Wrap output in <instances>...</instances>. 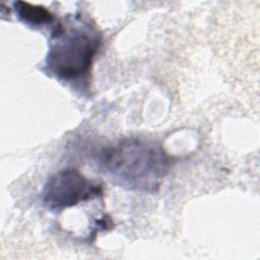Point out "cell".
I'll use <instances>...</instances> for the list:
<instances>
[{
    "instance_id": "obj_2",
    "label": "cell",
    "mask_w": 260,
    "mask_h": 260,
    "mask_svg": "<svg viewBox=\"0 0 260 260\" xmlns=\"http://www.w3.org/2000/svg\"><path fill=\"white\" fill-rule=\"evenodd\" d=\"M101 41L94 24L79 16L68 17L52 29L45 62L47 71L61 81L86 80Z\"/></svg>"
},
{
    "instance_id": "obj_4",
    "label": "cell",
    "mask_w": 260,
    "mask_h": 260,
    "mask_svg": "<svg viewBox=\"0 0 260 260\" xmlns=\"http://www.w3.org/2000/svg\"><path fill=\"white\" fill-rule=\"evenodd\" d=\"M17 18L31 28H42L54 21V15L45 7L32 5L24 1L13 3Z\"/></svg>"
},
{
    "instance_id": "obj_1",
    "label": "cell",
    "mask_w": 260,
    "mask_h": 260,
    "mask_svg": "<svg viewBox=\"0 0 260 260\" xmlns=\"http://www.w3.org/2000/svg\"><path fill=\"white\" fill-rule=\"evenodd\" d=\"M98 162L115 185L144 193L156 192L170 168L161 145L145 137L119 140L99 153Z\"/></svg>"
},
{
    "instance_id": "obj_3",
    "label": "cell",
    "mask_w": 260,
    "mask_h": 260,
    "mask_svg": "<svg viewBox=\"0 0 260 260\" xmlns=\"http://www.w3.org/2000/svg\"><path fill=\"white\" fill-rule=\"evenodd\" d=\"M102 194L101 185L85 178L78 170L70 168L49 177L42 191V201L49 210L60 212Z\"/></svg>"
}]
</instances>
